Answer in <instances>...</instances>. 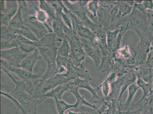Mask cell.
Here are the masks:
<instances>
[{"label":"cell","instance_id":"45","mask_svg":"<svg viewBox=\"0 0 153 114\" xmlns=\"http://www.w3.org/2000/svg\"><path fill=\"white\" fill-rule=\"evenodd\" d=\"M152 109L153 108H151V109H150L149 110H148L146 111L145 112H143L142 114H153L152 112Z\"/></svg>","mask_w":153,"mask_h":114},{"label":"cell","instance_id":"26","mask_svg":"<svg viewBox=\"0 0 153 114\" xmlns=\"http://www.w3.org/2000/svg\"><path fill=\"white\" fill-rule=\"evenodd\" d=\"M121 29H116L113 31L107 32V44H108V51L111 53V50L112 43L120 33Z\"/></svg>","mask_w":153,"mask_h":114},{"label":"cell","instance_id":"40","mask_svg":"<svg viewBox=\"0 0 153 114\" xmlns=\"http://www.w3.org/2000/svg\"><path fill=\"white\" fill-rule=\"evenodd\" d=\"M148 23L150 30L153 31V13L149 14Z\"/></svg>","mask_w":153,"mask_h":114},{"label":"cell","instance_id":"3","mask_svg":"<svg viewBox=\"0 0 153 114\" xmlns=\"http://www.w3.org/2000/svg\"><path fill=\"white\" fill-rule=\"evenodd\" d=\"M70 44L71 51L69 58L76 67L85 69L82 62L84 60L85 53L83 49L80 38L76 33L70 37H67Z\"/></svg>","mask_w":153,"mask_h":114},{"label":"cell","instance_id":"11","mask_svg":"<svg viewBox=\"0 0 153 114\" xmlns=\"http://www.w3.org/2000/svg\"><path fill=\"white\" fill-rule=\"evenodd\" d=\"M72 87V85L71 84L70 82L65 83V84L60 85L56 87L53 90L48 92L42 97L46 98H56L59 100H62V97L64 93L67 91H69Z\"/></svg>","mask_w":153,"mask_h":114},{"label":"cell","instance_id":"6","mask_svg":"<svg viewBox=\"0 0 153 114\" xmlns=\"http://www.w3.org/2000/svg\"><path fill=\"white\" fill-rule=\"evenodd\" d=\"M42 58L47 63V69H55L57 68L56 59L58 48L55 45L43 46L38 47Z\"/></svg>","mask_w":153,"mask_h":114},{"label":"cell","instance_id":"25","mask_svg":"<svg viewBox=\"0 0 153 114\" xmlns=\"http://www.w3.org/2000/svg\"><path fill=\"white\" fill-rule=\"evenodd\" d=\"M16 9H12L9 11H7L4 13H1V25L9 26V23L12 18L16 12Z\"/></svg>","mask_w":153,"mask_h":114},{"label":"cell","instance_id":"30","mask_svg":"<svg viewBox=\"0 0 153 114\" xmlns=\"http://www.w3.org/2000/svg\"><path fill=\"white\" fill-rule=\"evenodd\" d=\"M61 18L64 23L69 28V30L74 32L75 26L74 21L71 18L69 15L63 12H62L61 14Z\"/></svg>","mask_w":153,"mask_h":114},{"label":"cell","instance_id":"28","mask_svg":"<svg viewBox=\"0 0 153 114\" xmlns=\"http://www.w3.org/2000/svg\"><path fill=\"white\" fill-rule=\"evenodd\" d=\"M99 7V1H93L89 2L88 4V10L92 15H91L92 19H94L97 21H98L97 17V12Z\"/></svg>","mask_w":153,"mask_h":114},{"label":"cell","instance_id":"17","mask_svg":"<svg viewBox=\"0 0 153 114\" xmlns=\"http://www.w3.org/2000/svg\"><path fill=\"white\" fill-rule=\"evenodd\" d=\"M78 87L76 86L72 85V88L69 91L76 97V103L77 104L78 106L84 105L87 106L91 107L96 110V107L95 105H93L87 101L84 98V97L82 96L79 93Z\"/></svg>","mask_w":153,"mask_h":114},{"label":"cell","instance_id":"10","mask_svg":"<svg viewBox=\"0 0 153 114\" xmlns=\"http://www.w3.org/2000/svg\"><path fill=\"white\" fill-rule=\"evenodd\" d=\"M125 79V75L118 77L117 80L114 82L111 83V91L109 95L106 98H102L107 101H117Z\"/></svg>","mask_w":153,"mask_h":114},{"label":"cell","instance_id":"15","mask_svg":"<svg viewBox=\"0 0 153 114\" xmlns=\"http://www.w3.org/2000/svg\"><path fill=\"white\" fill-rule=\"evenodd\" d=\"M97 17L100 25L106 29L111 21L110 13L108 10L100 5L97 12Z\"/></svg>","mask_w":153,"mask_h":114},{"label":"cell","instance_id":"42","mask_svg":"<svg viewBox=\"0 0 153 114\" xmlns=\"http://www.w3.org/2000/svg\"><path fill=\"white\" fill-rule=\"evenodd\" d=\"M1 13H4L7 11L5 1H1Z\"/></svg>","mask_w":153,"mask_h":114},{"label":"cell","instance_id":"23","mask_svg":"<svg viewBox=\"0 0 153 114\" xmlns=\"http://www.w3.org/2000/svg\"><path fill=\"white\" fill-rule=\"evenodd\" d=\"M71 48L70 44L67 38L65 36L62 44L57 50V55L68 58L70 55Z\"/></svg>","mask_w":153,"mask_h":114},{"label":"cell","instance_id":"46","mask_svg":"<svg viewBox=\"0 0 153 114\" xmlns=\"http://www.w3.org/2000/svg\"><path fill=\"white\" fill-rule=\"evenodd\" d=\"M152 112H153V109H152Z\"/></svg>","mask_w":153,"mask_h":114},{"label":"cell","instance_id":"22","mask_svg":"<svg viewBox=\"0 0 153 114\" xmlns=\"http://www.w3.org/2000/svg\"><path fill=\"white\" fill-rule=\"evenodd\" d=\"M118 13L117 16L124 17L130 14L132 11V6L126 2V1L117 2Z\"/></svg>","mask_w":153,"mask_h":114},{"label":"cell","instance_id":"34","mask_svg":"<svg viewBox=\"0 0 153 114\" xmlns=\"http://www.w3.org/2000/svg\"><path fill=\"white\" fill-rule=\"evenodd\" d=\"M101 87L102 93L104 95V98H106L109 95L111 91V84L106 81L104 80L103 83L99 87Z\"/></svg>","mask_w":153,"mask_h":114},{"label":"cell","instance_id":"21","mask_svg":"<svg viewBox=\"0 0 153 114\" xmlns=\"http://www.w3.org/2000/svg\"><path fill=\"white\" fill-rule=\"evenodd\" d=\"M55 100L58 114H65V113L66 110L72 108H74L75 109L78 107L76 102L71 105L62 100H59L56 98H55Z\"/></svg>","mask_w":153,"mask_h":114},{"label":"cell","instance_id":"29","mask_svg":"<svg viewBox=\"0 0 153 114\" xmlns=\"http://www.w3.org/2000/svg\"><path fill=\"white\" fill-rule=\"evenodd\" d=\"M134 8L139 10L141 12H144L146 10H153V1H144L141 4H135Z\"/></svg>","mask_w":153,"mask_h":114},{"label":"cell","instance_id":"43","mask_svg":"<svg viewBox=\"0 0 153 114\" xmlns=\"http://www.w3.org/2000/svg\"><path fill=\"white\" fill-rule=\"evenodd\" d=\"M79 2L80 7L82 8H83L88 3L89 1H79Z\"/></svg>","mask_w":153,"mask_h":114},{"label":"cell","instance_id":"9","mask_svg":"<svg viewBox=\"0 0 153 114\" xmlns=\"http://www.w3.org/2000/svg\"><path fill=\"white\" fill-rule=\"evenodd\" d=\"M42 57L40 54L38 49L34 52L27 55L22 61L20 68L27 71L33 73V68L36 62L42 59Z\"/></svg>","mask_w":153,"mask_h":114},{"label":"cell","instance_id":"33","mask_svg":"<svg viewBox=\"0 0 153 114\" xmlns=\"http://www.w3.org/2000/svg\"><path fill=\"white\" fill-rule=\"evenodd\" d=\"M1 94L4 96L5 97H6L7 98H9V99H10L13 101L14 103L15 104V105H16V106L17 107L19 108V110H20L22 113L23 114H27L26 113L24 108L22 107L21 104L19 102V101L16 100V98H15L14 97L12 96V95H11L9 93L1 91Z\"/></svg>","mask_w":153,"mask_h":114},{"label":"cell","instance_id":"31","mask_svg":"<svg viewBox=\"0 0 153 114\" xmlns=\"http://www.w3.org/2000/svg\"><path fill=\"white\" fill-rule=\"evenodd\" d=\"M15 39L19 45L21 44H27L35 46L37 47L38 48L39 47V42H34V41H32L31 40L25 38V37L20 35H17Z\"/></svg>","mask_w":153,"mask_h":114},{"label":"cell","instance_id":"39","mask_svg":"<svg viewBox=\"0 0 153 114\" xmlns=\"http://www.w3.org/2000/svg\"><path fill=\"white\" fill-rule=\"evenodd\" d=\"M118 78L117 75L114 72H112L107 76L105 80L111 84L115 81Z\"/></svg>","mask_w":153,"mask_h":114},{"label":"cell","instance_id":"36","mask_svg":"<svg viewBox=\"0 0 153 114\" xmlns=\"http://www.w3.org/2000/svg\"><path fill=\"white\" fill-rule=\"evenodd\" d=\"M117 51L120 56L122 58H126V59L131 58V54L130 53L127 44H126L125 47L123 48H120Z\"/></svg>","mask_w":153,"mask_h":114},{"label":"cell","instance_id":"19","mask_svg":"<svg viewBox=\"0 0 153 114\" xmlns=\"http://www.w3.org/2000/svg\"><path fill=\"white\" fill-rule=\"evenodd\" d=\"M53 32L58 41H63L65 38V34L63 26L61 22L57 20H53L52 23Z\"/></svg>","mask_w":153,"mask_h":114},{"label":"cell","instance_id":"18","mask_svg":"<svg viewBox=\"0 0 153 114\" xmlns=\"http://www.w3.org/2000/svg\"><path fill=\"white\" fill-rule=\"evenodd\" d=\"M13 33L15 34L20 35L28 39L29 40L34 42H39V40L37 36L33 33L30 29L26 27L23 26L21 29L19 30H14Z\"/></svg>","mask_w":153,"mask_h":114},{"label":"cell","instance_id":"32","mask_svg":"<svg viewBox=\"0 0 153 114\" xmlns=\"http://www.w3.org/2000/svg\"><path fill=\"white\" fill-rule=\"evenodd\" d=\"M18 47L21 51L26 55H30L34 52L38 48L37 47L34 45L23 44H20Z\"/></svg>","mask_w":153,"mask_h":114},{"label":"cell","instance_id":"8","mask_svg":"<svg viewBox=\"0 0 153 114\" xmlns=\"http://www.w3.org/2000/svg\"><path fill=\"white\" fill-rule=\"evenodd\" d=\"M91 78H85L84 79H82L80 77H78L73 81L70 82L71 84L72 85L76 86L78 87L79 88H83L85 89L91 93L92 98L90 101H93V100L96 98L97 100H101L102 98H100L97 93L99 91L100 87H97L96 88H93L90 84V81Z\"/></svg>","mask_w":153,"mask_h":114},{"label":"cell","instance_id":"5","mask_svg":"<svg viewBox=\"0 0 153 114\" xmlns=\"http://www.w3.org/2000/svg\"><path fill=\"white\" fill-rule=\"evenodd\" d=\"M85 54L91 58L95 63L96 69L98 70L102 58V51L98 46L85 39L80 38Z\"/></svg>","mask_w":153,"mask_h":114},{"label":"cell","instance_id":"16","mask_svg":"<svg viewBox=\"0 0 153 114\" xmlns=\"http://www.w3.org/2000/svg\"><path fill=\"white\" fill-rule=\"evenodd\" d=\"M140 87L137 86V84H135L134 83H132L128 86V94L127 100L126 102L123 104V112H126V110L128 109L132 101L134 98L135 95L139 90Z\"/></svg>","mask_w":153,"mask_h":114},{"label":"cell","instance_id":"2","mask_svg":"<svg viewBox=\"0 0 153 114\" xmlns=\"http://www.w3.org/2000/svg\"><path fill=\"white\" fill-rule=\"evenodd\" d=\"M69 81L62 76L58 74L45 80H41L35 86L33 97L34 98H40L48 92L53 90L60 85L65 84Z\"/></svg>","mask_w":153,"mask_h":114},{"label":"cell","instance_id":"44","mask_svg":"<svg viewBox=\"0 0 153 114\" xmlns=\"http://www.w3.org/2000/svg\"><path fill=\"white\" fill-rule=\"evenodd\" d=\"M66 114H89L87 113H81V112H71V111H70L68 110V113Z\"/></svg>","mask_w":153,"mask_h":114},{"label":"cell","instance_id":"41","mask_svg":"<svg viewBox=\"0 0 153 114\" xmlns=\"http://www.w3.org/2000/svg\"><path fill=\"white\" fill-rule=\"evenodd\" d=\"M140 110L134 111V112H130V110L126 112H122L120 110H118V114H142L140 113Z\"/></svg>","mask_w":153,"mask_h":114},{"label":"cell","instance_id":"1","mask_svg":"<svg viewBox=\"0 0 153 114\" xmlns=\"http://www.w3.org/2000/svg\"><path fill=\"white\" fill-rule=\"evenodd\" d=\"M12 79L15 84V88L10 92V94L20 103L27 114H36L37 107L46 98L45 97L34 98L25 90V81H19L11 76L9 71L1 69Z\"/></svg>","mask_w":153,"mask_h":114},{"label":"cell","instance_id":"14","mask_svg":"<svg viewBox=\"0 0 153 114\" xmlns=\"http://www.w3.org/2000/svg\"><path fill=\"white\" fill-rule=\"evenodd\" d=\"M76 14L80 18L83 25L88 28L94 33H96L99 29L100 25L93 22L89 18L86 12L82 11H76Z\"/></svg>","mask_w":153,"mask_h":114},{"label":"cell","instance_id":"24","mask_svg":"<svg viewBox=\"0 0 153 114\" xmlns=\"http://www.w3.org/2000/svg\"><path fill=\"white\" fill-rule=\"evenodd\" d=\"M39 7L42 10L44 11L47 13L49 17L52 18L53 20H56V13L53 10V7L46 1H40Z\"/></svg>","mask_w":153,"mask_h":114},{"label":"cell","instance_id":"38","mask_svg":"<svg viewBox=\"0 0 153 114\" xmlns=\"http://www.w3.org/2000/svg\"><path fill=\"white\" fill-rule=\"evenodd\" d=\"M69 57H66L60 56L57 55L56 59V63L57 66H63L66 68L67 66Z\"/></svg>","mask_w":153,"mask_h":114},{"label":"cell","instance_id":"7","mask_svg":"<svg viewBox=\"0 0 153 114\" xmlns=\"http://www.w3.org/2000/svg\"><path fill=\"white\" fill-rule=\"evenodd\" d=\"M2 69L13 72L22 81H24L42 78V77L41 75L30 73L21 68L14 67L4 60L1 59V69Z\"/></svg>","mask_w":153,"mask_h":114},{"label":"cell","instance_id":"4","mask_svg":"<svg viewBox=\"0 0 153 114\" xmlns=\"http://www.w3.org/2000/svg\"><path fill=\"white\" fill-rule=\"evenodd\" d=\"M1 59L15 67H20L22 61L27 55L20 50L19 47L1 50Z\"/></svg>","mask_w":153,"mask_h":114},{"label":"cell","instance_id":"35","mask_svg":"<svg viewBox=\"0 0 153 114\" xmlns=\"http://www.w3.org/2000/svg\"><path fill=\"white\" fill-rule=\"evenodd\" d=\"M36 18L39 22L45 23L48 20L49 16L45 12L41 9L37 10Z\"/></svg>","mask_w":153,"mask_h":114},{"label":"cell","instance_id":"37","mask_svg":"<svg viewBox=\"0 0 153 114\" xmlns=\"http://www.w3.org/2000/svg\"><path fill=\"white\" fill-rule=\"evenodd\" d=\"M146 65L149 68L153 69V42L151 43L149 51L147 54Z\"/></svg>","mask_w":153,"mask_h":114},{"label":"cell","instance_id":"20","mask_svg":"<svg viewBox=\"0 0 153 114\" xmlns=\"http://www.w3.org/2000/svg\"><path fill=\"white\" fill-rule=\"evenodd\" d=\"M136 83L137 86L140 88H141L143 91V97L141 99L138 101L139 103L142 101L144 98L149 95L150 93L152 91L153 85L152 84L146 82L140 77L137 78Z\"/></svg>","mask_w":153,"mask_h":114},{"label":"cell","instance_id":"12","mask_svg":"<svg viewBox=\"0 0 153 114\" xmlns=\"http://www.w3.org/2000/svg\"><path fill=\"white\" fill-rule=\"evenodd\" d=\"M18 8L17 11L9 23V27L14 30H19L23 26L22 17V9L23 7V1H18Z\"/></svg>","mask_w":153,"mask_h":114},{"label":"cell","instance_id":"13","mask_svg":"<svg viewBox=\"0 0 153 114\" xmlns=\"http://www.w3.org/2000/svg\"><path fill=\"white\" fill-rule=\"evenodd\" d=\"M74 32L76 35L81 38L85 39L93 42L96 34L88 28L83 26L82 24H78L75 26Z\"/></svg>","mask_w":153,"mask_h":114},{"label":"cell","instance_id":"27","mask_svg":"<svg viewBox=\"0 0 153 114\" xmlns=\"http://www.w3.org/2000/svg\"><path fill=\"white\" fill-rule=\"evenodd\" d=\"M128 26L129 24L128 23L126 25V27L125 30L122 32L121 31V30L120 33H119L117 37L114 40L113 42L112 43V48H111V53H114L120 48V43L121 42L122 36H123V34H124L125 32L127 30Z\"/></svg>","mask_w":153,"mask_h":114}]
</instances>
